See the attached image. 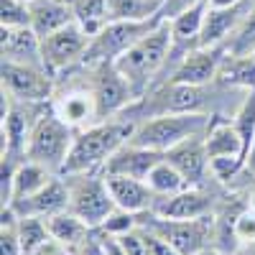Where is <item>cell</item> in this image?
<instances>
[{
	"mask_svg": "<svg viewBox=\"0 0 255 255\" xmlns=\"http://www.w3.org/2000/svg\"><path fill=\"white\" fill-rule=\"evenodd\" d=\"M133 120H100L97 125H90L77 133L72 151L64 161V168L59 176H74V174H87V171H102L108 161L118 148H123L135 133Z\"/></svg>",
	"mask_w": 255,
	"mask_h": 255,
	"instance_id": "cell-1",
	"label": "cell"
},
{
	"mask_svg": "<svg viewBox=\"0 0 255 255\" xmlns=\"http://www.w3.org/2000/svg\"><path fill=\"white\" fill-rule=\"evenodd\" d=\"M171 23L168 20H161L158 26H153L145 36H140L130 49H125L113 64L115 69L128 79V84L133 87V92H140L151 74L166 61V56L171 54Z\"/></svg>",
	"mask_w": 255,
	"mask_h": 255,
	"instance_id": "cell-2",
	"label": "cell"
},
{
	"mask_svg": "<svg viewBox=\"0 0 255 255\" xmlns=\"http://www.w3.org/2000/svg\"><path fill=\"white\" fill-rule=\"evenodd\" d=\"M209 123L212 118L207 113H163V115H153L151 120L138 123L133 138L128 143L166 153L174 145L184 143L186 138L204 133Z\"/></svg>",
	"mask_w": 255,
	"mask_h": 255,
	"instance_id": "cell-3",
	"label": "cell"
},
{
	"mask_svg": "<svg viewBox=\"0 0 255 255\" xmlns=\"http://www.w3.org/2000/svg\"><path fill=\"white\" fill-rule=\"evenodd\" d=\"M74 138L77 133L67 120H61L56 113H44L33 120L31 138L26 145V158L46 166L54 174H61Z\"/></svg>",
	"mask_w": 255,
	"mask_h": 255,
	"instance_id": "cell-4",
	"label": "cell"
},
{
	"mask_svg": "<svg viewBox=\"0 0 255 255\" xmlns=\"http://www.w3.org/2000/svg\"><path fill=\"white\" fill-rule=\"evenodd\" d=\"M64 179L69 184V212H74L79 220H84L90 227H100L113 215L115 202L110 197V189L102 171L74 174Z\"/></svg>",
	"mask_w": 255,
	"mask_h": 255,
	"instance_id": "cell-5",
	"label": "cell"
},
{
	"mask_svg": "<svg viewBox=\"0 0 255 255\" xmlns=\"http://www.w3.org/2000/svg\"><path fill=\"white\" fill-rule=\"evenodd\" d=\"M163 18H151V20H110L97 36H92L87 54L82 61H97V64H108L115 61L125 49H130L140 36H145L153 26H158Z\"/></svg>",
	"mask_w": 255,
	"mask_h": 255,
	"instance_id": "cell-6",
	"label": "cell"
},
{
	"mask_svg": "<svg viewBox=\"0 0 255 255\" xmlns=\"http://www.w3.org/2000/svg\"><path fill=\"white\" fill-rule=\"evenodd\" d=\"M145 215H148V220H138V225H145L153 232H158L181 255H197L199 250H204V243L212 232V217L204 215L197 220H166V217H158L151 209Z\"/></svg>",
	"mask_w": 255,
	"mask_h": 255,
	"instance_id": "cell-7",
	"label": "cell"
},
{
	"mask_svg": "<svg viewBox=\"0 0 255 255\" xmlns=\"http://www.w3.org/2000/svg\"><path fill=\"white\" fill-rule=\"evenodd\" d=\"M90 33L84 31L77 20L69 26L59 28L51 36H44L41 44H44V61H46V69L49 72H59V69H67L72 67L74 61L84 59L90 46Z\"/></svg>",
	"mask_w": 255,
	"mask_h": 255,
	"instance_id": "cell-8",
	"label": "cell"
},
{
	"mask_svg": "<svg viewBox=\"0 0 255 255\" xmlns=\"http://www.w3.org/2000/svg\"><path fill=\"white\" fill-rule=\"evenodd\" d=\"M3 90L18 102H41L51 97V79L46 69L3 59Z\"/></svg>",
	"mask_w": 255,
	"mask_h": 255,
	"instance_id": "cell-9",
	"label": "cell"
},
{
	"mask_svg": "<svg viewBox=\"0 0 255 255\" xmlns=\"http://www.w3.org/2000/svg\"><path fill=\"white\" fill-rule=\"evenodd\" d=\"M92 95L97 105V120H108L110 115L120 113L128 102L133 100V87L128 84V79L115 69V64H100V74L92 84Z\"/></svg>",
	"mask_w": 255,
	"mask_h": 255,
	"instance_id": "cell-10",
	"label": "cell"
},
{
	"mask_svg": "<svg viewBox=\"0 0 255 255\" xmlns=\"http://www.w3.org/2000/svg\"><path fill=\"white\" fill-rule=\"evenodd\" d=\"M18 217H51V215H59V212L69 209V184L67 179H59L54 176L41 191H36V194L26 197V199H18L10 204Z\"/></svg>",
	"mask_w": 255,
	"mask_h": 255,
	"instance_id": "cell-11",
	"label": "cell"
},
{
	"mask_svg": "<svg viewBox=\"0 0 255 255\" xmlns=\"http://www.w3.org/2000/svg\"><path fill=\"white\" fill-rule=\"evenodd\" d=\"M166 153L161 151H151V148H140V145H133V143H125L123 148L105 161L102 166V174H123V176H133V179H148L151 168L163 161Z\"/></svg>",
	"mask_w": 255,
	"mask_h": 255,
	"instance_id": "cell-12",
	"label": "cell"
},
{
	"mask_svg": "<svg viewBox=\"0 0 255 255\" xmlns=\"http://www.w3.org/2000/svg\"><path fill=\"white\" fill-rule=\"evenodd\" d=\"M209 207H212V197L189 186L184 191H176V194L156 197L151 212H156L158 217H166V220H197L207 215Z\"/></svg>",
	"mask_w": 255,
	"mask_h": 255,
	"instance_id": "cell-13",
	"label": "cell"
},
{
	"mask_svg": "<svg viewBox=\"0 0 255 255\" xmlns=\"http://www.w3.org/2000/svg\"><path fill=\"white\" fill-rule=\"evenodd\" d=\"M3 59L18 61V64H28V67H38V69H46L44 44H41V36L31 26H20V28L3 26Z\"/></svg>",
	"mask_w": 255,
	"mask_h": 255,
	"instance_id": "cell-14",
	"label": "cell"
},
{
	"mask_svg": "<svg viewBox=\"0 0 255 255\" xmlns=\"http://www.w3.org/2000/svg\"><path fill=\"white\" fill-rule=\"evenodd\" d=\"M105 181H108V189H110V197H113L115 207H120L125 212L143 215V212H148L156 202L153 189L143 179L123 176V174H105Z\"/></svg>",
	"mask_w": 255,
	"mask_h": 255,
	"instance_id": "cell-15",
	"label": "cell"
},
{
	"mask_svg": "<svg viewBox=\"0 0 255 255\" xmlns=\"http://www.w3.org/2000/svg\"><path fill=\"white\" fill-rule=\"evenodd\" d=\"M225 59V46H212V49H197L186 54L179 67L174 69L171 82H184V84H209L217 79V69Z\"/></svg>",
	"mask_w": 255,
	"mask_h": 255,
	"instance_id": "cell-16",
	"label": "cell"
},
{
	"mask_svg": "<svg viewBox=\"0 0 255 255\" xmlns=\"http://www.w3.org/2000/svg\"><path fill=\"white\" fill-rule=\"evenodd\" d=\"M250 5L240 3L232 8H207L204 15V26L199 36V46L197 49H212V46H222V41H227L232 33L238 31L243 23V18L248 15Z\"/></svg>",
	"mask_w": 255,
	"mask_h": 255,
	"instance_id": "cell-17",
	"label": "cell"
},
{
	"mask_svg": "<svg viewBox=\"0 0 255 255\" xmlns=\"http://www.w3.org/2000/svg\"><path fill=\"white\" fill-rule=\"evenodd\" d=\"M204 133L191 135L184 143L174 145L171 151H166V161L179 168L181 176L189 181V186H197L209 168V156H207V148H204Z\"/></svg>",
	"mask_w": 255,
	"mask_h": 255,
	"instance_id": "cell-18",
	"label": "cell"
},
{
	"mask_svg": "<svg viewBox=\"0 0 255 255\" xmlns=\"http://www.w3.org/2000/svg\"><path fill=\"white\" fill-rule=\"evenodd\" d=\"M33 120H36V118H33ZM33 120H31L28 113L23 110V105H20L18 100H13L8 115L0 118V133H3V156H13V158L26 156V145H28V138H31Z\"/></svg>",
	"mask_w": 255,
	"mask_h": 255,
	"instance_id": "cell-19",
	"label": "cell"
},
{
	"mask_svg": "<svg viewBox=\"0 0 255 255\" xmlns=\"http://www.w3.org/2000/svg\"><path fill=\"white\" fill-rule=\"evenodd\" d=\"M28 10H31V28L41 38L74 23V10L67 0H31Z\"/></svg>",
	"mask_w": 255,
	"mask_h": 255,
	"instance_id": "cell-20",
	"label": "cell"
},
{
	"mask_svg": "<svg viewBox=\"0 0 255 255\" xmlns=\"http://www.w3.org/2000/svg\"><path fill=\"white\" fill-rule=\"evenodd\" d=\"M207 8H209L207 0H197V3L186 5L184 10H179L171 18V36H174L171 49H186L189 44L199 46V36H202Z\"/></svg>",
	"mask_w": 255,
	"mask_h": 255,
	"instance_id": "cell-21",
	"label": "cell"
},
{
	"mask_svg": "<svg viewBox=\"0 0 255 255\" xmlns=\"http://www.w3.org/2000/svg\"><path fill=\"white\" fill-rule=\"evenodd\" d=\"M204 148H207V156L209 158H217V156H240L245 161V145L243 138L238 133L235 123H227V120H212L207 133H204Z\"/></svg>",
	"mask_w": 255,
	"mask_h": 255,
	"instance_id": "cell-22",
	"label": "cell"
},
{
	"mask_svg": "<svg viewBox=\"0 0 255 255\" xmlns=\"http://www.w3.org/2000/svg\"><path fill=\"white\" fill-rule=\"evenodd\" d=\"M207 102H209V97H207L204 84L171 82L163 92L158 115H163V113H202Z\"/></svg>",
	"mask_w": 255,
	"mask_h": 255,
	"instance_id": "cell-23",
	"label": "cell"
},
{
	"mask_svg": "<svg viewBox=\"0 0 255 255\" xmlns=\"http://www.w3.org/2000/svg\"><path fill=\"white\" fill-rule=\"evenodd\" d=\"M46 225H49L51 238L59 240L69 253H77V248L87 240L90 232L95 230V227H90L87 222L79 220L74 212H69V209H64V212H59V215L46 217Z\"/></svg>",
	"mask_w": 255,
	"mask_h": 255,
	"instance_id": "cell-24",
	"label": "cell"
},
{
	"mask_svg": "<svg viewBox=\"0 0 255 255\" xmlns=\"http://www.w3.org/2000/svg\"><path fill=\"white\" fill-rule=\"evenodd\" d=\"M54 113L67 120L72 128L84 125L90 120H97V105H95V95L92 90H82V92H69L54 102Z\"/></svg>",
	"mask_w": 255,
	"mask_h": 255,
	"instance_id": "cell-25",
	"label": "cell"
},
{
	"mask_svg": "<svg viewBox=\"0 0 255 255\" xmlns=\"http://www.w3.org/2000/svg\"><path fill=\"white\" fill-rule=\"evenodd\" d=\"M54 176H56L54 171H49L46 166H41L36 161H28V158L20 161L15 168V176H13V202L26 199V197L36 194V191H41Z\"/></svg>",
	"mask_w": 255,
	"mask_h": 255,
	"instance_id": "cell-26",
	"label": "cell"
},
{
	"mask_svg": "<svg viewBox=\"0 0 255 255\" xmlns=\"http://www.w3.org/2000/svg\"><path fill=\"white\" fill-rule=\"evenodd\" d=\"M215 82L225 87H255V56H238L225 51Z\"/></svg>",
	"mask_w": 255,
	"mask_h": 255,
	"instance_id": "cell-27",
	"label": "cell"
},
{
	"mask_svg": "<svg viewBox=\"0 0 255 255\" xmlns=\"http://www.w3.org/2000/svg\"><path fill=\"white\" fill-rule=\"evenodd\" d=\"M74 20L92 36H97L105 26L110 23V8L108 0H72Z\"/></svg>",
	"mask_w": 255,
	"mask_h": 255,
	"instance_id": "cell-28",
	"label": "cell"
},
{
	"mask_svg": "<svg viewBox=\"0 0 255 255\" xmlns=\"http://www.w3.org/2000/svg\"><path fill=\"white\" fill-rule=\"evenodd\" d=\"M145 184L153 189L156 197H168V194H176V191L189 189V181L181 176V171H179L174 163L166 161V156H163V161H158L151 168V174H148Z\"/></svg>",
	"mask_w": 255,
	"mask_h": 255,
	"instance_id": "cell-29",
	"label": "cell"
},
{
	"mask_svg": "<svg viewBox=\"0 0 255 255\" xmlns=\"http://www.w3.org/2000/svg\"><path fill=\"white\" fill-rule=\"evenodd\" d=\"M110 20H151L161 15L163 0H108Z\"/></svg>",
	"mask_w": 255,
	"mask_h": 255,
	"instance_id": "cell-30",
	"label": "cell"
},
{
	"mask_svg": "<svg viewBox=\"0 0 255 255\" xmlns=\"http://www.w3.org/2000/svg\"><path fill=\"white\" fill-rule=\"evenodd\" d=\"M18 235H20L23 253L26 255H36V250L51 238V232H49V225H46L44 217H20Z\"/></svg>",
	"mask_w": 255,
	"mask_h": 255,
	"instance_id": "cell-31",
	"label": "cell"
},
{
	"mask_svg": "<svg viewBox=\"0 0 255 255\" xmlns=\"http://www.w3.org/2000/svg\"><path fill=\"white\" fill-rule=\"evenodd\" d=\"M255 49V5L248 10V15L243 18V23L238 26V31L227 38V54H238V56H250Z\"/></svg>",
	"mask_w": 255,
	"mask_h": 255,
	"instance_id": "cell-32",
	"label": "cell"
},
{
	"mask_svg": "<svg viewBox=\"0 0 255 255\" xmlns=\"http://www.w3.org/2000/svg\"><path fill=\"white\" fill-rule=\"evenodd\" d=\"M232 123H235L238 133H240V138H243V145H245V158H248L250 145H253V140H255V95H250V97L243 102V108H240L238 118L232 120Z\"/></svg>",
	"mask_w": 255,
	"mask_h": 255,
	"instance_id": "cell-33",
	"label": "cell"
},
{
	"mask_svg": "<svg viewBox=\"0 0 255 255\" xmlns=\"http://www.w3.org/2000/svg\"><path fill=\"white\" fill-rule=\"evenodd\" d=\"M0 20L8 28L31 26V10L26 0H0Z\"/></svg>",
	"mask_w": 255,
	"mask_h": 255,
	"instance_id": "cell-34",
	"label": "cell"
},
{
	"mask_svg": "<svg viewBox=\"0 0 255 255\" xmlns=\"http://www.w3.org/2000/svg\"><path fill=\"white\" fill-rule=\"evenodd\" d=\"M135 227H138V215H133V212H125V209H120V207H115L113 215L100 225L102 232L115 235V238L125 235V232H130V230H135Z\"/></svg>",
	"mask_w": 255,
	"mask_h": 255,
	"instance_id": "cell-35",
	"label": "cell"
},
{
	"mask_svg": "<svg viewBox=\"0 0 255 255\" xmlns=\"http://www.w3.org/2000/svg\"><path fill=\"white\" fill-rule=\"evenodd\" d=\"M232 235L238 238V243H245V245L255 243V212L250 207L243 209L240 215L232 220Z\"/></svg>",
	"mask_w": 255,
	"mask_h": 255,
	"instance_id": "cell-36",
	"label": "cell"
},
{
	"mask_svg": "<svg viewBox=\"0 0 255 255\" xmlns=\"http://www.w3.org/2000/svg\"><path fill=\"white\" fill-rule=\"evenodd\" d=\"M243 166H245V161L240 156H217V158H209V171L215 174L217 179H222V181L232 179Z\"/></svg>",
	"mask_w": 255,
	"mask_h": 255,
	"instance_id": "cell-37",
	"label": "cell"
},
{
	"mask_svg": "<svg viewBox=\"0 0 255 255\" xmlns=\"http://www.w3.org/2000/svg\"><path fill=\"white\" fill-rule=\"evenodd\" d=\"M140 230V235L145 240V248H148V255H181L168 240H163L158 232H153L151 227H145V225H138Z\"/></svg>",
	"mask_w": 255,
	"mask_h": 255,
	"instance_id": "cell-38",
	"label": "cell"
},
{
	"mask_svg": "<svg viewBox=\"0 0 255 255\" xmlns=\"http://www.w3.org/2000/svg\"><path fill=\"white\" fill-rule=\"evenodd\" d=\"M0 255H26L23 245H20L18 225H5L0 232Z\"/></svg>",
	"mask_w": 255,
	"mask_h": 255,
	"instance_id": "cell-39",
	"label": "cell"
},
{
	"mask_svg": "<svg viewBox=\"0 0 255 255\" xmlns=\"http://www.w3.org/2000/svg\"><path fill=\"white\" fill-rule=\"evenodd\" d=\"M209 8H232V5H240L245 0H207Z\"/></svg>",
	"mask_w": 255,
	"mask_h": 255,
	"instance_id": "cell-40",
	"label": "cell"
},
{
	"mask_svg": "<svg viewBox=\"0 0 255 255\" xmlns=\"http://www.w3.org/2000/svg\"><path fill=\"white\" fill-rule=\"evenodd\" d=\"M245 166L255 174V140H253V145H250V153H248V158H245Z\"/></svg>",
	"mask_w": 255,
	"mask_h": 255,
	"instance_id": "cell-41",
	"label": "cell"
},
{
	"mask_svg": "<svg viewBox=\"0 0 255 255\" xmlns=\"http://www.w3.org/2000/svg\"><path fill=\"white\" fill-rule=\"evenodd\" d=\"M197 255H220V253H215V250H207V248H204V250H199Z\"/></svg>",
	"mask_w": 255,
	"mask_h": 255,
	"instance_id": "cell-42",
	"label": "cell"
},
{
	"mask_svg": "<svg viewBox=\"0 0 255 255\" xmlns=\"http://www.w3.org/2000/svg\"><path fill=\"white\" fill-rule=\"evenodd\" d=\"M250 209L255 212V191H253V194H250Z\"/></svg>",
	"mask_w": 255,
	"mask_h": 255,
	"instance_id": "cell-43",
	"label": "cell"
},
{
	"mask_svg": "<svg viewBox=\"0 0 255 255\" xmlns=\"http://www.w3.org/2000/svg\"><path fill=\"white\" fill-rule=\"evenodd\" d=\"M250 56H255V49H253V54H250Z\"/></svg>",
	"mask_w": 255,
	"mask_h": 255,
	"instance_id": "cell-44",
	"label": "cell"
},
{
	"mask_svg": "<svg viewBox=\"0 0 255 255\" xmlns=\"http://www.w3.org/2000/svg\"><path fill=\"white\" fill-rule=\"evenodd\" d=\"M253 250H255V243H253Z\"/></svg>",
	"mask_w": 255,
	"mask_h": 255,
	"instance_id": "cell-45",
	"label": "cell"
},
{
	"mask_svg": "<svg viewBox=\"0 0 255 255\" xmlns=\"http://www.w3.org/2000/svg\"><path fill=\"white\" fill-rule=\"evenodd\" d=\"M26 3H31V0H26Z\"/></svg>",
	"mask_w": 255,
	"mask_h": 255,
	"instance_id": "cell-46",
	"label": "cell"
}]
</instances>
